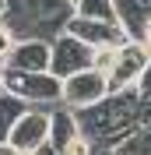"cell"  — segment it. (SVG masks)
Masks as SVG:
<instances>
[{"instance_id":"6da1fadb","label":"cell","mask_w":151,"mask_h":155,"mask_svg":"<svg viewBox=\"0 0 151 155\" xmlns=\"http://www.w3.org/2000/svg\"><path fill=\"white\" fill-rule=\"evenodd\" d=\"M137 102H141V92L137 88H123V92H109L102 102L85 109H74L77 120H81V130L88 137L98 141V148L113 152V145L120 141L127 130L137 127Z\"/></svg>"},{"instance_id":"7a4b0ae2","label":"cell","mask_w":151,"mask_h":155,"mask_svg":"<svg viewBox=\"0 0 151 155\" xmlns=\"http://www.w3.org/2000/svg\"><path fill=\"white\" fill-rule=\"evenodd\" d=\"M74 18L70 0H7L4 21H7L18 39H53L63 35Z\"/></svg>"},{"instance_id":"3957f363","label":"cell","mask_w":151,"mask_h":155,"mask_svg":"<svg viewBox=\"0 0 151 155\" xmlns=\"http://www.w3.org/2000/svg\"><path fill=\"white\" fill-rule=\"evenodd\" d=\"M4 88L14 92L18 99H25L28 106H60L63 102V78H56L53 71H7Z\"/></svg>"},{"instance_id":"277c9868","label":"cell","mask_w":151,"mask_h":155,"mask_svg":"<svg viewBox=\"0 0 151 155\" xmlns=\"http://www.w3.org/2000/svg\"><path fill=\"white\" fill-rule=\"evenodd\" d=\"M109 92H113V88H109V78L98 74L95 67L77 71V74L63 78V106H70V109L95 106V102H102Z\"/></svg>"},{"instance_id":"5b68a950","label":"cell","mask_w":151,"mask_h":155,"mask_svg":"<svg viewBox=\"0 0 151 155\" xmlns=\"http://www.w3.org/2000/svg\"><path fill=\"white\" fill-rule=\"evenodd\" d=\"M92 57H95V46H88L85 39L70 35V32H63V35L53 39V60H49V71L56 78H70L77 74V71H88L92 67Z\"/></svg>"},{"instance_id":"8992f818","label":"cell","mask_w":151,"mask_h":155,"mask_svg":"<svg viewBox=\"0 0 151 155\" xmlns=\"http://www.w3.org/2000/svg\"><path fill=\"white\" fill-rule=\"evenodd\" d=\"M49 116H53V109L28 106L21 113V120L14 124V130H11V145L14 148H28V152L42 148L49 141Z\"/></svg>"},{"instance_id":"52a82bcc","label":"cell","mask_w":151,"mask_h":155,"mask_svg":"<svg viewBox=\"0 0 151 155\" xmlns=\"http://www.w3.org/2000/svg\"><path fill=\"white\" fill-rule=\"evenodd\" d=\"M67 32L77 39H85L88 46H123V42H130V35H127V28H123L120 21H95V18H70V25H67Z\"/></svg>"},{"instance_id":"ba28073f","label":"cell","mask_w":151,"mask_h":155,"mask_svg":"<svg viewBox=\"0 0 151 155\" xmlns=\"http://www.w3.org/2000/svg\"><path fill=\"white\" fill-rule=\"evenodd\" d=\"M148 60H151V53H148V46L144 42H123V49H120V60H116V71L109 74V88L113 92H123V88H137V78H141V71L148 67Z\"/></svg>"},{"instance_id":"9c48e42d","label":"cell","mask_w":151,"mask_h":155,"mask_svg":"<svg viewBox=\"0 0 151 155\" xmlns=\"http://www.w3.org/2000/svg\"><path fill=\"white\" fill-rule=\"evenodd\" d=\"M53 60V42L49 39H18L4 67L7 71H49Z\"/></svg>"},{"instance_id":"30bf717a","label":"cell","mask_w":151,"mask_h":155,"mask_svg":"<svg viewBox=\"0 0 151 155\" xmlns=\"http://www.w3.org/2000/svg\"><path fill=\"white\" fill-rule=\"evenodd\" d=\"M116 14H120V25L127 28V35L141 42L151 25V0H116Z\"/></svg>"},{"instance_id":"8fae6325","label":"cell","mask_w":151,"mask_h":155,"mask_svg":"<svg viewBox=\"0 0 151 155\" xmlns=\"http://www.w3.org/2000/svg\"><path fill=\"white\" fill-rule=\"evenodd\" d=\"M81 134V120H77V113L70 106H53V116H49V145H56L60 152H63L74 137Z\"/></svg>"},{"instance_id":"7c38bea8","label":"cell","mask_w":151,"mask_h":155,"mask_svg":"<svg viewBox=\"0 0 151 155\" xmlns=\"http://www.w3.org/2000/svg\"><path fill=\"white\" fill-rule=\"evenodd\" d=\"M28 109V102L25 99H18L14 92H0V145H7L11 141V130H14V124L21 120V113Z\"/></svg>"},{"instance_id":"4fadbf2b","label":"cell","mask_w":151,"mask_h":155,"mask_svg":"<svg viewBox=\"0 0 151 155\" xmlns=\"http://www.w3.org/2000/svg\"><path fill=\"white\" fill-rule=\"evenodd\" d=\"M113 152H120V155H151V124H137L133 130H127L113 145Z\"/></svg>"},{"instance_id":"5bb4252c","label":"cell","mask_w":151,"mask_h":155,"mask_svg":"<svg viewBox=\"0 0 151 155\" xmlns=\"http://www.w3.org/2000/svg\"><path fill=\"white\" fill-rule=\"evenodd\" d=\"M74 14L77 18H95V21H120L116 0H77Z\"/></svg>"},{"instance_id":"9a60e30c","label":"cell","mask_w":151,"mask_h":155,"mask_svg":"<svg viewBox=\"0 0 151 155\" xmlns=\"http://www.w3.org/2000/svg\"><path fill=\"white\" fill-rule=\"evenodd\" d=\"M120 49H123V46H98V49H95V57H92V67L98 71V74H105V78H109V74L116 71Z\"/></svg>"},{"instance_id":"2e32d148","label":"cell","mask_w":151,"mask_h":155,"mask_svg":"<svg viewBox=\"0 0 151 155\" xmlns=\"http://www.w3.org/2000/svg\"><path fill=\"white\" fill-rule=\"evenodd\" d=\"M14 46H18V35H14V28H11L7 21L0 18V64H7V57H11Z\"/></svg>"},{"instance_id":"e0dca14e","label":"cell","mask_w":151,"mask_h":155,"mask_svg":"<svg viewBox=\"0 0 151 155\" xmlns=\"http://www.w3.org/2000/svg\"><path fill=\"white\" fill-rule=\"evenodd\" d=\"M137 124H151V95H141L137 102Z\"/></svg>"},{"instance_id":"ac0fdd59","label":"cell","mask_w":151,"mask_h":155,"mask_svg":"<svg viewBox=\"0 0 151 155\" xmlns=\"http://www.w3.org/2000/svg\"><path fill=\"white\" fill-rule=\"evenodd\" d=\"M137 92L141 95H151V60H148V67L141 71V78H137Z\"/></svg>"},{"instance_id":"d6986e66","label":"cell","mask_w":151,"mask_h":155,"mask_svg":"<svg viewBox=\"0 0 151 155\" xmlns=\"http://www.w3.org/2000/svg\"><path fill=\"white\" fill-rule=\"evenodd\" d=\"M35 155H63V152H60V148H56V145H49V141H46V145L39 148V152H35Z\"/></svg>"},{"instance_id":"ffe728a7","label":"cell","mask_w":151,"mask_h":155,"mask_svg":"<svg viewBox=\"0 0 151 155\" xmlns=\"http://www.w3.org/2000/svg\"><path fill=\"white\" fill-rule=\"evenodd\" d=\"M144 46H148V53H151V25H148V32H144V39H141Z\"/></svg>"},{"instance_id":"44dd1931","label":"cell","mask_w":151,"mask_h":155,"mask_svg":"<svg viewBox=\"0 0 151 155\" xmlns=\"http://www.w3.org/2000/svg\"><path fill=\"white\" fill-rule=\"evenodd\" d=\"M4 78H7V67L0 64V92H4Z\"/></svg>"},{"instance_id":"7402d4cb","label":"cell","mask_w":151,"mask_h":155,"mask_svg":"<svg viewBox=\"0 0 151 155\" xmlns=\"http://www.w3.org/2000/svg\"><path fill=\"white\" fill-rule=\"evenodd\" d=\"M4 11H7V0H0V18H4Z\"/></svg>"},{"instance_id":"603a6c76","label":"cell","mask_w":151,"mask_h":155,"mask_svg":"<svg viewBox=\"0 0 151 155\" xmlns=\"http://www.w3.org/2000/svg\"><path fill=\"white\" fill-rule=\"evenodd\" d=\"M109 155H120V152H109Z\"/></svg>"},{"instance_id":"cb8c5ba5","label":"cell","mask_w":151,"mask_h":155,"mask_svg":"<svg viewBox=\"0 0 151 155\" xmlns=\"http://www.w3.org/2000/svg\"><path fill=\"white\" fill-rule=\"evenodd\" d=\"M70 4H77V0H70Z\"/></svg>"},{"instance_id":"d4e9b609","label":"cell","mask_w":151,"mask_h":155,"mask_svg":"<svg viewBox=\"0 0 151 155\" xmlns=\"http://www.w3.org/2000/svg\"><path fill=\"white\" fill-rule=\"evenodd\" d=\"M105 155H109V152H105Z\"/></svg>"}]
</instances>
